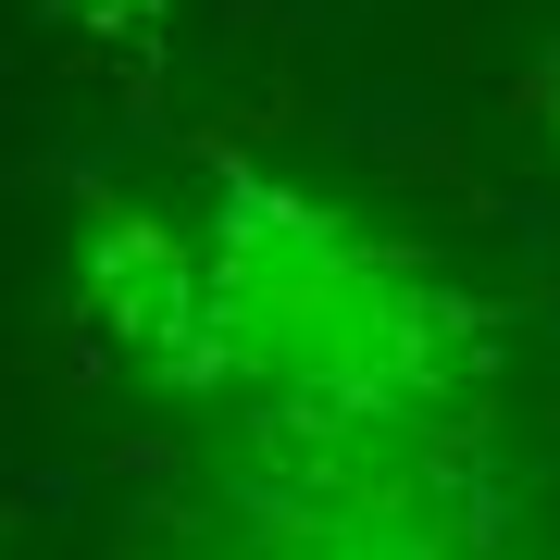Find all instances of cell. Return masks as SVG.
<instances>
[{
    "mask_svg": "<svg viewBox=\"0 0 560 560\" xmlns=\"http://www.w3.org/2000/svg\"><path fill=\"white\" fill-rule=\"evenodd\" d=\"M50 25L75 50H101L113 75H150L162 38H175V0H50Z\"/></svg>",
    "mask_w": 560,
    "mask_h": 560,
    "instance_id": "3957f363",
    "label": "cell"
},
{
    "mask_svg": "<svg viewBox=\"0 0 560 560\" xmlns=\"http://www.w3.org/2000/svg\"><path fill=\"white\" fill-rule=\"evenodd\" d=\"M523 113H536L548 138H560V50H536V75H523Z\"/></svg>",
    "mask_w": 560,
    "mask_h": 560,
    "instance_id": "277c9868",
    "label": "cell"
},
{
    "mask_svg": "<svg viewBox=\"0 0 560 560\" xmlns=\"http://www.w3.org/2000/svg\"><path fill=\"white\" fill-rule=\"evenodd\" d=\"M75 287H88V324H101V349H113V361H138L150 386H175V399H200V386H237V361H224V324H212V275H200V249H187L162 212H138V200H88Z\"/></svg>",
    "mask_w": 560,
    "mask_h": 560,
    "instance_id": "7a4b0ae2",
    "label": "cell"
},
{
    "mask_svg": "<svg viewBox=\"0 0 560 560\" xmlns=\"http://www.w3.org/2000/svg\"><path fill=\"white\" fill-rule=\"evenodd\" d=\"M200 275H212L224 361L261 386H300V399L411 411V399H448L474 361V312L411 249L361 237L349 212H324L275 175H237V162H224Z\"/></svg>",
    "mask_w": 560,
    "mask_h": 560,
    "instance_id": "6da1fadb",
    "label": "cell"
}]
</instances>
